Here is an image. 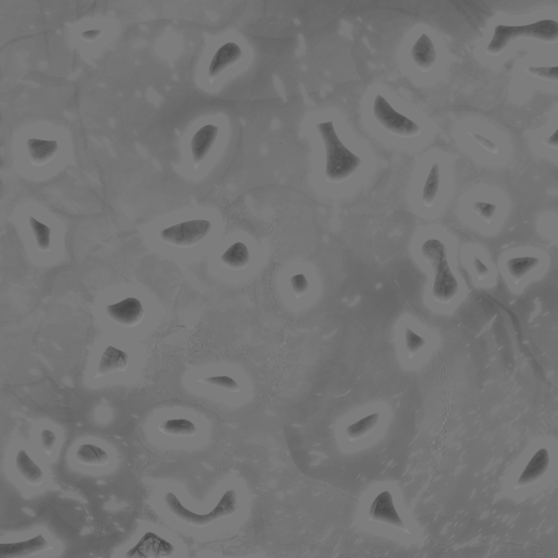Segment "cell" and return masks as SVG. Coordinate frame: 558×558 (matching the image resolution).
<instances>
[{"label": "cell", "instance_id": "3957f363", "mask_svg": "<svg viewBox=\"0 0 558 558\" xmlns=\"http://www.w3.org/2000/svg\"><path fill=\"white\" fill-rule=\"evenodd\" d=\"M517 39L535 40L542 43H556L558 42V22L555 20H542L520 27H509L503 24L497 25L494 30L493 39L487 47V55H501L507 46Z\"/></svg>", "mask_w": 558, "mask_h": 558}, {"label": "cell", "instance_id": "4fadbf2b", "mask_svg": "<svg viewBox=\"0 0 558 558\" xmlns=\"http://www.w3.org/2000/svg\"><path fill=\"white\" fill-rule=\"evenodd\" d=\"M130 356L124 351L115 347H108L104 351L100 365L96 371L95 379L112 374V373L126 372L129 367Z\"/></svg>", "mask_w": 558, "mask_h": 558}, {"label": "cell", "instance_id": "30bf717a", "mask_svg": "<svg viewBox=\"0 0 558 558\" xmlns=\"http://www.w3.org/2000/svg\"><path fill=\"white\" fill-rule=\"evenodd\" d=\"M435 271L434 284H433V298L437 302L447 303L455 298L458 292L459 286L457 279L453 276L449 261L439 265Z\"/></svg>", "mask_w": 558, "mask_h": 558}, {"label": "cell", "instance_id": "e575fe53", "mask_svg": "<svg viewBox=\"0 0 558 558\" xmlns=\"http://www.w3.org/2000/svg\"><path fill=\"white\" fill-rule=\"evenodd\" d=\"M543 144L547 148H555V150H558V128L553 134H552L550 138H547V140H544Z\"/></svg>", "mask_w": 558, "mask_h": 558}, {"label": "cell", "instance_id": "9c48e42d", "mask_svg": "<svg viewBox=\"0 0 558 558\" xmlns=\"http://www.w3.org/2000/svg\"><path fill=\"white\" fill-rule=\"evenodd\" d=\"M49 550V542L39 535L27 541L0 544V558H30Z\"/></svg>", "mask_w": 558, "mask_h": 558}, {"label": "cell", "instance_id": "6da1fadb", "mask_svg": "<svg viewBox=\"0 0 558 558\" xmlns=\"http://www.w3.org/2000/svg\"><path fill=\"white\" fill-rule=\"evenodd\" d=\"M316 129L325 146V179L334 184L346 182L358 170L362 160L340 141L334 122H322L316 126Z\"/></svg>", "mask_w": 558, "mask_h": 558}, {"label": "cell", "instance_id": "1f68e13d", "mask_svg": "<svg viewBox=\"0 0 558 558\" xmlns=\"http://www.w3.org/2000/svg\"><path fill=\"white\" fill-rule=\"evenodd\" d=\"M470 136H473V140L481 146L482 148H485V150L489 152L492 154H497L499 153V148H497V144L493 143V142L489 141L487 140V138L485 136H480V134L477 133H469Z\"/></svg>", "mask_w": 558, "mask_h": 558}, {"label": "cell", "instance_id": "4316f807", "mask_svg": "<svg viewBox=\"0 0 558 558\" xmlns=\"http://www.w3.org/2000/svg\"><path fill=\"white\" fill-rule=\"evenodd\" d=\"M526 72L537 79L558 83V66L557 67H528L526 68Z\"/></svg>", "mask_w": 558, "mask_h": 558}, {"label": "cell", "instance_id": "5bb4252c", "mask_svg": "<svg viewBox=\"0 0 558 558\" xmlns=\"http://www.w3.org/2000/svg\"><path fill=\"white\" fill-rule=\"evenodd\" d=\"M437 57V49L432 40L427 34H422L411 49L413 64L417 66V69L427 72L434 67Z\"/></svg>", "mask_w": 558, "mask_h": 558}, {"label": "cell", "instance_id": "44dd1931", "mask_svg": "<svg viewBox=\"0 0 558 558\" xmlns=\"http://www.w3.org/2000/svg\"><path fill=\"white\" fill-rule=\"evenodd\" d=\"M423 259L425 262L433 268L437 270L439 265L443 263L447 262V252L446 248L444 246L441 241L437 239H429L423 244L421 248Z\"/></svg>", "mask_w": 558, "mask_h": 558}, {"label": "cell", "instance_id": "f546056e", "mask_svg": "<svg viewBox=\"0 0 558 558\" xmlns=\"http://www.w3.org/2000/svg\"><path fill=\"white\" fill-rule=\"evenodd\" d=\"M290 286L292 291H294L295 296L301 297L306 295L307 291L309 290L308 279L303 274H297L290 278Z\"/></svg>", "mask_w": 558, "mask_h": 558}, {"label": "cell", "instance_id": "8fae6325", "mask_svg": "<svg viewBox=\"0 0 558 558\" xmlns=\"http://www.w3.org/2000/svg\"><path fill=\"white\" fill-rule=\"evenodd\" d=\"M241 59H242V50L236 43H227L222 45L215 54L208 67V78L210 81H214L228 68L237 65Z\"/></svg>", "mask_w": 558, "mask_h": 558}, {"label": "cell", "instance_id": "5b68a950", "mask_svg": "<svg viewBox=\"0 0 558 558\" xmlns=\"http://www.w3.org/2000/svg\"><path fill=\"white\" fill-rule=\"evenodd\" d=\"M212 230L208 220H190L166 228L160 232V240L177 248H192L202 242Z\"/></svg>", "mask_w": 558, "mask_h": 558}, {"label": "cell", "instance_id": "d4e9b609", "mask_svg": "<svg viewBox=\"0 0 558 558\" xmlns=\"http://www.w3.org/2000/svg\"><path fill=\"white\" fill-rule=\"evenodd\" d=\"M30 225H31L32 232L35 237L37 248L41 252H49L50 251V235L52 230L49 227L42 224L39 220L34 218H30Z\"/></svg>", "mask_w": 558, "mask_h": 558}, {"label": "cell", "instance_id": "603a6c76", "mask_svg": "<svg viewBox=\"0 0 558 558\" xmlns=\"http://www.w3.org/2000/svg\"><path fill=\"white\" fill-rule=\"evenodd\" d=\"M379 421V413H372V415H367L362 417L357 422L352 423L349 425L346 429V435L350 441H357V439H362L370 434L373 429L376 427L377 423Z\"/></svg>", "mask_w": 558, "mask_h": 558}, {"label": "cell", "instance_id": "d6a6232c", "mask_svg": "<svg viewBox=\"0 0 558 558\" xmlns=\"http://www.w3.org/2000/svg\"><path fill=\"white\" fill-rule=\"evenodd\" d=\"M473 263H475V268L480 278H485V277H487L489 272V268H487V265L482 262L479 258H475Z\"/></svg>", "mask_w": 558, "mask_h": 558}, {"label": "cell", "instance_id": "e0dca14e", "mask_svg": "<svg viewBox=\"0 0 558 558\" xmlns=\"http://www.w3.org/2000/svg\"><path fill=\"white\" fill-rule=\"evenodd\" d=\"M550 465V453L545 449H540L528 463L523 475H520V485H527L535 481L545 473Z\"/></svg>", "mask_w": 558, "mask_h": 558}, {"label": "cell", "instance_id": "7a4b0ae2", "mask_svg": "<svg viewBox=\"0 0 558 558\" xmlns=\"http://www.w3.org/2000/svg\"><path fill=\"white\" fill-rule=\"evenodd\" d=\"M164 501L166 509L174 518L182 523L194 528H206L222 518L232 517L236 515L240 505V499L236 489H228L225 492L218 505L215 506V509L210 513L204 515L194 513L186 509L176 494L172 492L165 495Z\"/></svg>", "mask_w": 558, "mask_h": 558}, {"label": "cell", "instance_id": "836d02e7", "mask_svg": "<svg viewBox=\"0 0 558 558\" xmlns=\"http://www.w3.org/2000/svg\"><path fill=\"white\" fill-rule=\"evenodd\" d=\"M102 35H103L102 30H91V31L83 32L81 34V39L85 42H93L100 39Z\"/></svg>", "mask_w": 558, "mask_h": 558}, {"label": "cell", "instance_id": "83f0119b", "mask_svg": "<svg viewBox=\"0 0 558 558\" xmlns=\"http://www.w3.org/2000/svg\"><path fill=\"white\" fill-rule=\"evenodd\" d=\"M425 343H427L425 339L423 338V337L419 336L417 333L413 332L412 329L409 328V327L405 328V349L410 353L411 356L415 355L417 351H420L421 349L425 347Z\"/></svg>", "mask_w": 558, "mask_h": 558}, {"label": "cell", "instance_id": "ffe728a7", "mask_svg": "<svg viewBox=\"0 0 558 558\" xmlns=\"http://www.w3.org/2000/svg\"><path fill=\"white\" fill-rule=\"evenodd\" d=\"M162 434L172 437H194L198 434V427L190 420L186 419H172L165 421L158 427Z\"/></svg>", "mask_w": 558, "mask_h": 558}, {"label": "cell", "instance_id": "ac0fdd59", "mask_svg": "<svg viewBox=\"0 0 558 558\" xmlns=\"http://www.w3.org/2000/svg\"><path fill=\"white\" fill-rule=\"evenodd\" d=\"M76 459L78 463L88 467H104L109 463L107 451L92 444L81 445L76 453Z\"/></svg>", "mask_w": 558, "mask_h": 558}, {"label": "cell", "instance_id": "9a60e30c", "mask_svg": "<svg viewBox=\"0 0 558 558\" xmlns=\"http://www.w3.org/2000/svg\"><path fill=\"white\" fill-rule=\"evenodd\" d=\"M27 148L32 164L39 167L53 160L58 152V143L55 140L30 138L27 142Z\"/></svg>", "mask_w": 558, "mask_h": 558}, {"label": "cell", "instance_id": "d6986e66", "mask_svg": "<svg viewBox=\"0 0 558 558\" xmlns=\"http://www.w3.org/2000/svg\"><path fill=\"white\" fill-rule=\"evenodd\" d=\"M222 264L227 268L241 271L246 268L250 263V252L248 247L242 242H236L222 256Z\"/></svg>", "mask_w": 558, "mask_h": 558}, {"label": "cell", "instance_id": "7c38bea8", "mask_svg": "<svg viewBox=\"0 0 558 558\" xmlns=\"http://www.w3.org/2000/svg\"><path fill=\"white\" fill-rule=\"evenodd\" d=\"M218 126L208 124L194 134L191 141V153L196 167L210 153L218 138Z\"/></svg>", "mask_w": 558, "mask_h": 558}, {"label": "cell", "instance_id": "ba28073f", "mask_svg": "<svg viewBox=\"0 0 558 558\" xmlns=\"http://www.w3.org/2000/svg\"><path fill=\"white\" fill-rule=\"evenodd\" d=\"M108 318L126 328L138 326L143 321L146 311L141 301L136 298H126L115 304L106 307Z\"/></svg>", "mask_w": 558, "mask_h": 558}, {"label": "cell", "instance_id": "4dcf8cb0", "mask_svg": "<svg viewBox=\"0 0 558 558\" xmlns=\"http://www.w3.org/2000/svg\"><path fill=\"white\" fill-rule=\"evenodd\" d=\"M57 437L55 433L50 429H43L41 433V445L46 455L52 456L54 449H55Z\"/></svg>", "mask_w": 558, "mask_h": 558}, {"label": "cell", "instance_id": "52a82bcc", "mask_svg": "<svg viewBox=\"0 0 558 558\" xmlns=\"http://www.w3.org/2000/svg\"><path fill=\"white\" fill-rule=\"evenodd\" d=\"M369 517L372 521L391 526L409 533V530L405 527V523L397 511L394 497L389 491L381 492L375 497L369 509Z\"/></svg>", "mask_w": 558, "mask_h": 558}, {"label": "cell", "instance_id": "484cf974", "mask_svg": "<svg viewBox=\"0 0 558 558\" xmlns=\"http://www.w3.org/2000/svg\"><path fill=\"white\" fill-rule=\"evenodd\" d=\"M198 382L210 385V386L218 387V388L225 389V391H232V393H238L240 391V386H239L238 383L230 376L208 377V379H200Z\"/></svg>", "mask_w": 558, "mask_h": 558}, {"label": "cell", "instance_id": "277c9868", "mask_svg": "<svg viewBox=\"0 0 558 558\" xmlns=\"http://www.w3.org/2000/svg\"><path fill=\"white\" fill-rule=\"evenodd\" d=\"M373 114L376 121L393 136L398 138H415L421 134L420 126L396 112L384 96L377 95L375 97Z\"/></svg>", "mask_w": 558, "mask_h": 558}, {"label": "cell", "instance_id": "7402d4cb", "mask_svg": "<svg viewBox=\"0 0 558 558\" xmlns=\"http://www.w3.org/2000/svg\"><path fill=\"white\" fill-rule=\"evenodd\" d=\"M540 263H541V261L538 258L521 256V258H513L507 261L506 268H507L509 275L515 279L516 282H519L520 279H523L530 272L535 270L539 266Z\"/></svg>", "mask_w": 558, "mask_h": 558}, {"label": "cell", "instance_id": "2e32d148", "mask_svg": "<svg viewBox=\"0 0 558 558\" xmlns=\"http://www.w3.org/2000/svg\"><path fill=\"white\" fill-rule=\"evenodd\" d=\"M16 468H17L20 477L23 479L24 482H27L28 485L34 487L43 485L44 479H45L43 471L32 461L31 457L24 449L18 451L17 457H16Z\"/></svg>", "mask_w": 558, "mask_h": 558}, {"label": "cell", "instance_id": "8992f818", "mask_svg": "<svg viewBox=\"0 0 558 558\" xmlns=\"http://www.w3.org/2000/svg\"><path fill=\"white\" fill-rule=\"evenodd\" d=\"M176 554V547L170 542L154 532H146L142 539L126 552L124 558H170Z\"/></svg>", "mask_w": 558, "mask_h": 558}, {"label": "cell", "instance_id": "cb8c5ba5", "mask_svg": "<svg viewBox=\"0 0 558 558\" xmlns=\"http://www.w3.org/2000/svg\"><path fill=\"white\" fill-rule=\"evenodd\" d=\"M441 184V170L439 165L434 164L429 170L425 188H423L422 201L427 208H431L437 200Z\"/></svg>", "mask_w": 558, "mask_h": 558}, {"label": "cell", "instance_id": "f1b7e54d", "mask_svg": "<svg viewBox=\"0 0 558 558\" xmlns=\"http://www.w3.org/2000/svg\"><path fill=\"white\" fill-rule=\"evenodd\" d=\"M497 206L487 202H475L473 206V212L489 224L493 220L494 215L497 213Z\"/></svg>", "mask_w": 558, "mask_h": 558}]
</instances>
